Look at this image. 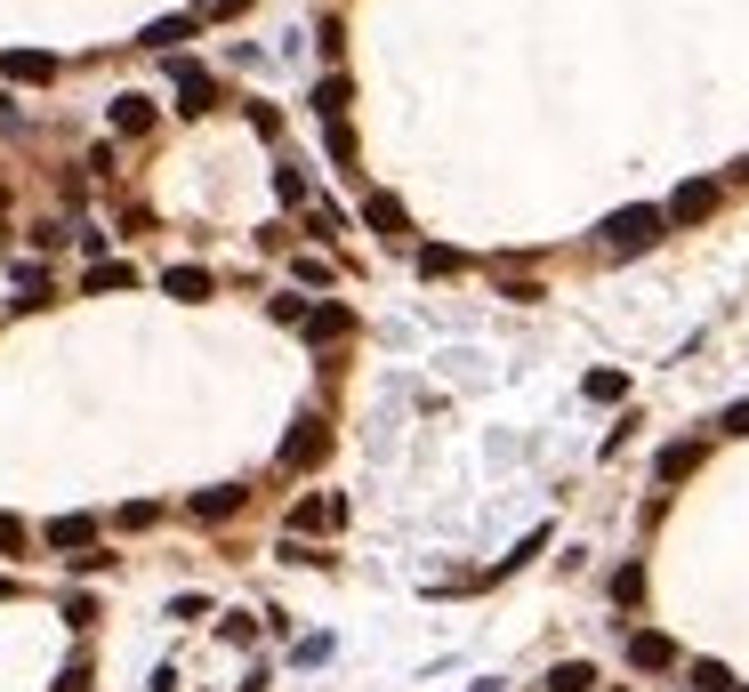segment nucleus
<instances>
[{"label": "nucleus", "mask_w": 749, "mask_h": 692, "mask_svg": "<svg viewBox=\"0 0 749 692\" xmlns=\"http://www.w3.org/2000/svg\"><path fill=\"white\" fill-rule=\"evenodd\" d=\"M178 41H194V17H161V24H146V49H178Z\"/></svg>", "instance_id": "15"}, {"label": "nucleus", "mask_w": 749, "mask_h": 692, "mask_svg": "<svg viewBox=\"0 0 749 692\" xmlns=\"http://www.w3.org/2000/svg\"><path fill=\"white\" fill-rule=\"evenodd\" d=\"M549 692H597V669H581V661H564V669L549 676Z\"/></svg>", "instance_id": "17"}, {"label": "nucleus", "mask_w": 749, "mask_h": 692, "mask_svg": "<svg viewBox=\"0 0 749 692\" xmlns=\"http://www.w3.org/2000/svg\"><path fill=\"white\" fill-rule=\"evenodd\" d=\"M709 210H718V186H709V178H693V186H677V194H669V210H661V218L693 226V218H709Z\"/></svg>", "instance_id": "3"}, {"label": "nucleus", "mask_w": 749, "mask_h": 692, "mask_svg": "<svg viewBox=\"0 0 749 692\" xmlns=\"http://www.w3.org/2000/svg\"><path fill=\"white\" fill-rule=\"evenodd\" d=\"M323 452H331V427L323 419H298L290 435H283V467L298 475V467H323Z\"/></svg>", "instance_id": "2"}, {"label": "nucleus", "mask_w": 749, "mask_h": 692, "mask_svg": "<svg viewBox=\"0 0 749 692\" xmlns=\"http://www.w3.org/2000/svg\"><path fill=\"white\" fill-rule=\"evenodd\" d=\"M89 540H97L89 515H57V524H49V547H89Z\"/></svg>", "instance_id": "14"}, {"label": "nucleus", "mask_w": 749, "mask_h": 692, "mask_svg": "<svg viewBox=\"0 0 749 692\" xmlns=\"http://www.w3.org/2000/svg\"><path fill=\"white\" fill-rule=\"evenodd\" d=\"M9 81H57V57H41V49H9Z\"/></svg>", "instance_id": "12"}, {"label": "nucleus", "mask_w": 749, "mask_h": 692, "mask_svg": "<svg viewBox=\"0 0 749 692\" xmlns=\"http://www.w3.org/2000/svg\"><path fill=\"white\" fill-rule=\"evenodd\" d=\"M693 467H701V443H669V452L653 459V475H661V483H686Z\"/></svg>", "instance_id": "10"}, {"label": "nucleus", "mask_w": 749, "mask_h": 692, "mask_svg": "<svg viewBox=\"0 0 749 692\" xmlns=\"http://www.w3.org/2000/svg\"><path fill=\"white\" fill-rule=\"evenodd\" d=\"M637 596H644V572L621 564V580H612V604H637Z\"/></svg>", "instance_id": "19"}, {"label": "nucleus", "mask_w": 749, "mask_h": 692, "mask_svg": "<svg viewBox=\"0 0 749 692\" xmlns=\"http://www.w3.org/2000/svg\"><path fill=\"white\" fill-rule=\"evenodd\" d=\"M17 547H24V524H17V515H0V556H17Z\"/></svg>", "instance_id": "21"}, {"label": "nucleus", "mask_w": 749, "mask_h": 692, "mask_svg": "<svg viewBox=\"0 0 749 692\" xmlns=\"http://www.w3.org/2000/svg\"><path fill=\"white\" fill-rule=\"evenodd\" d=\"M338 515H347L338 500H298V507H290V532H331Z\"/></svg>", "instance_id": "9"}, {"label": "nucleus", "mask_w": 749, "mask_h": 692, "mask_svg": "<svg viewBox=\"0 0 749 692\" xmlns=\"http://www.w3.org/2000/svg\"><path fill=\"white\" fill-rule=\"evenodd\" d=\"M347 330H355V315H347V306H306V338H315V346L347 338Z\"/></svg>", "instance_id": "4"}, {"label": "nucleus", "mask_w": 749, "mask_h": 692, "mask_svg": "<svg viewBox=\"0 0 749 692\" xmlns=\"http://www.w3.org/2000/svg\"><path fill=\"white\" fill-rule=\"evenodd\" d=\"M114 129H121V137H146V129H154V106H146V97H114Z\"/></svg>", "instance_id": "13"}, {"label": "nucleus", "mask_w": 749, "mask_h": 692, "mask_svg": "<svg viewBox=\"0 0 749 692\" xmlns=\"http://www.w3.org/2000/svg\"><path fill=\"white\" fill-rule=\"evenodd\" d=\"M57 692H89V661H73V669H65V676H57Z\"/></svg>", "instance_id": "22"}, {"label": "nucleus", "mask_w": 749, "mask_h": 692, "mask_svg": "<svg viewBox=\"0 0 749 692\" xmlns=\"http://www.w3.org/2000/svg\"><path fill=\"white\" fill-rule=\"evenodd\" d=\"M154 515H161L154 500H129V507H121V532H146V524H154Z\"/></svg>", "instance_id": "20"}, {"label": "nucleus", "mask_w": 749, "mask_h": 692, "mask_svg": "<svg viewBox=\"0 0 749 692\" xmlns=\"http://www.w3.org/2000/svg\"><path fill=\"white\" fill-rule=\"evenodd\" d=\"M194 515H201V524H226V515H243V483H218V492H201Z\"/></svg>", "instance_id": "6"}, {"label": "nucleus", "mask_w": 749, "mask_h": 692, "mask_svg": "<svg viewBox=\"0 0 749 692\" xmlns=\"http://www.w3.org/2000/svg\"><path fill=\"white\" fill-rule=\"evenodd\" d=\"M726 435H749V403H733V411H726Z\"/></svg>", "instance_id": "23"}, {"label": "nucleus", "mask_w": 749, "mask_h": 692, "mask_svg": "<svg viewBox=\"0 0 749 692\" xmlns=\"http://www.w3.org/2000/svg\"><path fill=\"white\" fill-rule=\"evenodd\" d=\"M604 241H612L621 258L653 250V241H661V210H621V218H604Z\"/></svg>", "instance_id": "1"}, {"label": "nucleus", "mask_w": 749, "mask_h": 692, "mask_svg": "<svg viewBox=\"0 0 749 692\" xmlns=\"http://www.w3.org/2000/svg\"><path fill=\"white\" fill-rule=\"evenodd\" d=\"M693 692H733V676L718 661H693Z\"/></svg>", "instance_id": "18"}, {"label": "nucleus", "mask_w": 749, "mask_h": 692, "mask_svg": "<svg viewBox=\"0 0 749 692\" xmlns=\"http://www.w3.org/2000/svg\"><path fill=\"white\" fill-rule=\"evenodd\" d=\"M178 97H186L178 113H210V106H218V89H210V73H194V65H178Z\"/></svg>", "instance_id": "7"}, {"label": "nucleus", "mask_w": 749, "mask_h": 692, "mask_svg": "<svg viewBox=\"0 0 749 692\" xmlns=\"http://www.w3.org/2000/svg\"><path fill=\"white\" fill-rule=\"evenodd\" d=\"M161 290L194 306V298H210V274H201V266H169V274H161Z\"/></svg>", "instance_id": "11"}, {"label": "nucleus", "mask_w": 749, "mask_h": 692, "mask_svg": "<svg viewBox=\"0 0 749 692\" xmlns=\"http://www.w3.org/2000/svg\"><path fill=\"white\" fill-rule=\"evenodd\" d=\"M629 661H637V669H677V644H669L661 629H644V636H629Z\"/></svg>", "instance_id": "5"}, {"label": "nucleus", "mask_w": 749, "mask_h": 692, "mask_svg": "<svg viewBox=\"0 0 749 692\" xmlns=\"http://www.w3.org/2000/svg\"><path fill=\"white\" fill-rule=\"evenodd\" d=\"M347 97H355V89H347V73H331V81L315 89V113H331V121H338V113H347Z\"/></svg>", "instance_id": "16"}, {"label": "nucleus", "mask_w": 749, "mask_h": 692, "mask_svg": "<svg viewBox=\"0 0 749 692\" xmlns=\"http://www.w3.org/2000/svg\"><path fill=\"white\" fill-rule=\"evenodd\" d=\"M363 218L380 226V234H395V241L412 234V218H403V201H395V194H371V201H363Z\"/></svg>", "instance_id": "8"}]
</instances>
